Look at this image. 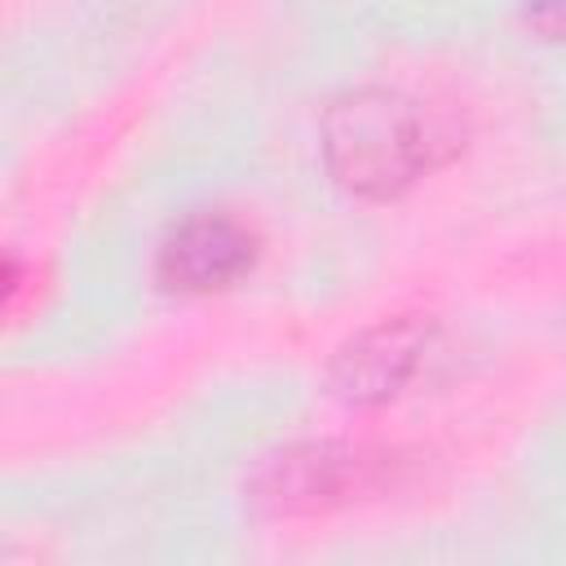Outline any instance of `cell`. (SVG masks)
I'll return each instance as SVG.
<instances>
[{
  "instance_id": "obj_1",
  "label": "cell",
  "mask_w": 566,
  "mask_h": 566,
  "mask_svg": "<svg viewBox=\"0 0 566 566\" xmlns=\"http://www.w3.org/2000/svg\"><path fill=\"white\" fill-rule=\"evenodd\" d=\"M438 128L402 88L363 84L340 93L318 124L327 172L363 199H394L438 164Z\"/></svg>"
},
{
  "instance_id": "obj_2",
  "label": "cell",
  "mask_w": 566,
  "mask_h": 566,
  "mask_svg": "<svg viewBox=\"0 0 566 566\" xmlns=\"http://www.w3.org/2000/svg\"><path fill=\"white\" fill-rule=\"evenodd\" d=\"M398 469H402L398 451L385 447L345 442V438L292 442L252 469L248 500L265 513H323L394 486Z\"/></svg>"
},
{
  "instance_id": "obj_3",
  "label": "cell",
  "mask_w": 566,
  "mask_h": 566,
  "mask_svg": "<svg viewBox=\"0 0 566 566\" xmlns=\"http://www.w3.org/2000/svg\"><path fill=\"white\" fill-rule=\"evenodd\" d=\"M429 340H433V318L429 314L376 318L336 349V358L327 367V385L340 402H354V407L389 402L420 371Z\"/></svg>"
},
{
  "instance_id": "obj_4",
  "label": "cell",
  "mask_w": 566,
  "mask_h": 566,
  "mask_svg": "<svg viewBox=\"0 0 566 566\" xmlns=\"http://www.w3.org/2000/svg\"><path fill=\"white\" fill-rule=\"evenodd\" d=\"M256 261V234L230 212L181 217L155 256L159 283L172 292H217L248 274Z\"/></svg>"
},
{
  "instance_id": "obj_5",
  "label": "cell",
  "mask_w": 566,
  "mask_h": 566,
  "mask_svg": "<svg viewBox=\"0 0 566 566\" xmlns=\"http://www.w3.org/2000/svg\"><path fill=\"white\" fill-rule=\"evenodd\" d=\"M526 18L539 35L566 40V0H526Z\"/></svg>"
}]
</instances>
